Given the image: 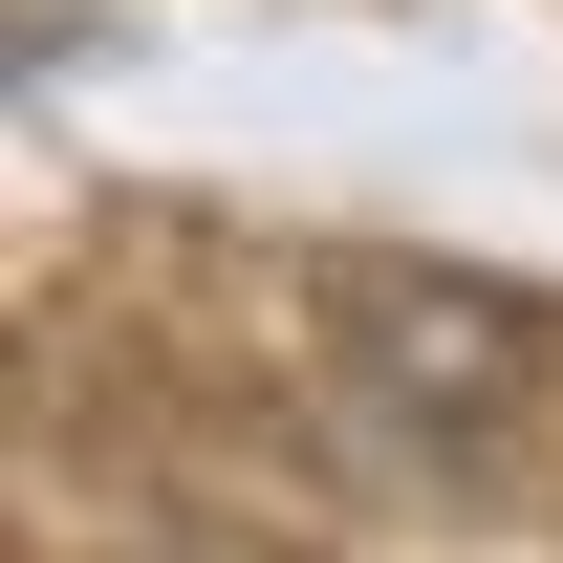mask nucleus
<instances>
[{
	"instance_id": "nucleus-1",
	"label": "nucleus",
	"mask_w": 563,
	"mask_h": 563,
	"mask_svg": "<svg viewBox=\"0 0 563 563\" xmlns=\"http://www.w3.org/2000/svg\"><path fill=\"white\" fill-rule=\"evenodd\" d=\"M174 563H282V542H174Z\"/></svg>"
}]
</instances>
